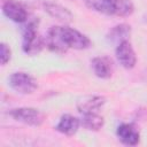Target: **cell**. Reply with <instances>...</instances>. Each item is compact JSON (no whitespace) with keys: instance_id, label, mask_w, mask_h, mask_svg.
I'll return each instance as SVG.
<instances>
[{"instance_id":"6da1fadb","label":"cell","mask_w":147,"mask_h":147,"mask_svg":"<svg viewBox=\"0 0 147 147\" xmlns=\"http://www.w3.org/2000/svg\"><path fill=\"white\" fill-rule=\"evenodd\" d=\"M47 47L56 53H64L70 48L86 49L91 46L87 36L69 26H52L45 40Z\"/></svg>"},{"instance_id":"9c48e42d","label":"cell","mask_w":147,"mask_h":147,"mask_svg":"<svg viewBox=\"0 0 147 147\" xmlns=\"http://www.w3.org/2000/svg\"><path fill=\"white\" fill-rule=\"evenodd\" d=\"M116 136L118 140L127 146H136L139 144L140 134L139 131L132 125V124H121L116 130Z\"/></svg>"},{"instance_id":"277c9868","label":"cell","mask_w":147,"mask_h":147,"mask_svg":"<svg viewBox=\"0 0 147 147\" xmlns=\"http://www.w3.org/2000/svg\"><path fill=\"white\" fill-rule=\"evenodd\" d=\"M8 114L14 119L30 126H40L45 121V114L39 109L32 108V107L15 108V109H11Z\"/></svg>"},{"instance_id":"30bf717a","label":"cell","mask_w":147,"mask_h":147,"mask_svg":"<svg viewBox=\"0 0 147 147\" xmlns=\"http://www.w3.org/2000/svg\"><path fill=\"white\" fill-rule=\"evenodd\" d=\"M106 103V98L101 95H88L78 100L77 109L80 114L98 113V110Z\"/></svg>"},{"instance_id":"9a60e30c","label":"cell","mask_w":147,"mask_h":147,"mask_svg":"<svg viewBox=\"0 0 147 147\" xmlns=\"http://www.w3.org/2000/svg\"><path fill=\"white\" fill-rule=\"evenodd\" d=\"M10 56H11V51H10L9 46L5 42H1L0 44V61H1V64L2 65L7 64L10 60Z\"/></svg>"},{"instance_id":"3957f363","label":"cell","mask_w":147,"mask_h":147,"mask_svg":"<svg viewBox=\"0 0 147 147\" xmlns=\"http://www.w3.org/2000/svg\"><path fill=\"white\" fill-rule=\"evenodd\" d=\"M45 44H46L45 40L37 32L36 21H31L30 23H28V25L24 28L23 31V42H22L23 52L29 55H36L44 48Z\"/></svg>"},{"instance_id":"5b68a950","label":"cell","mask_w":147,"mask_h":147,"mask_svg":"<svg viewBox=\"0 0 147 147\" xmlns=\"http://www.w3.org/2000/svg\"><path fill=\"white\" fill-rule=\"evenodd\" d=\"M8 83L14 91L21 94H31L38 87L37 80L31 75L23 71L13 72L8 78Z\"/></svg>"},{"instance_id":"7a4b0ae2","label":"cell","mask_w":147,"mask_h":147,"mask_svg":"<svg viewBox=\"0 0 147 147\" xmlns=\"http://www.w3.org/2000/svg\"><path fill=\"white\" fill-rule=\"evenodd\" d=\"M88 6L105 15H115L126 17L134 11V5L131 0H88Z\"/></svg>"},{"instance_id":"8992f818","label":"cell","mask_w":147,"mask_h":147,"mask_svg":"<svg viewBox=\"0 0 147 147\" xmlns=\"http://www.w3.org/2000/svg\"><path fill=\"white\" fill-rule=\"evenodd\" d=\"M116 57L119 64L125 69H132L137 63V55L136 52L129 40H125L116 46L115 49Z\"/></svg>"},{"instance_id":"52a82bcc","label":"cell","mask_w":147,"mask_h":147,"mask_svg":"<svg viewBox=\"0 0 147 147\" xmlns=\"http://www.w3.org/2000/svg\"><path fill=\"white\" fill-rule=\"evenodd\" d=\"M2 13L15 23H24L28 20L26 9L15 0H6L2 3Z\"/></svg>"},{"instance_id":"7c38bea8","label":"cell","mask_w":147,"mask_h":147,"mask_svg":"<svg viewBox=\"0 0 147 147\" xmlns=\"http://www.w3.org/2000/svg\"><path fill=\"white\" fill-rule=\"evenodd\" d=\"M79 126H80V119H78L77 117H75L72 115L65 114L60 118L55 129H56V131H59L62 134L74 136L77 133Z\"/></svg>"},{"instance_id":"8fae6325","label":"cell","mask_w":147,"mask_h":147,"mask_svg":"<svg viewBox=\"0 0 147 147\" xmlns=\"http://www.w3.org/2000/svg\"><path fill=\"white\" fill-rule=\"evenodd\" d=\"M44 9L49 16H52V17H54L57 21L63 22V23H70L74 18L72 13L68 8H65L64 6H62L60 3L47 1L44 3Z\"/></svg>"},{"instance_id":"4fadbf2b","label":"cell","mask_w":147,"mask_h":147,"mask_svg":"<svg viewBox=\"0 0 147 147\" xmlns=\"http://www.w3.org/2000/svg\"><path fill=\"white\" fill-rule=\"evenodd\" d=\"M131 34V26L129 24L122 23V24H117L114 28H111L109 30V32L107 33V41L109 44H114V45H118L125 40H129Z\"/></svg>"},{"instance_id":"ba28073f","label":"cell","mask_w":147,"mask_h":147,"mask_svg":"<svg viewBox=\"0 0 147 147\" xmlns=\"http://www.w3.org/2000/svg\"><path fill=\"white\" fill-rule=\"evenodd\" d=\"M91 68L94 75L101 79H108L113 76V62L107 56H96L91 61Z\"/></svg>"},{"instance_id":"5bb4252c","label":"cell","mask_w":147,"mask_h":147,"mask_svg":"<svg viewBox=\"0 0 147 147\" xmlns=\"http://www.w3.org/2000/svg\"><path fill=\"white\" fill-rule=\"evenodd\" d=\"M82 115L80 125L88 131H99L105 124L103 117L98 113H85Z\"/></svg>"}]
</instances>
